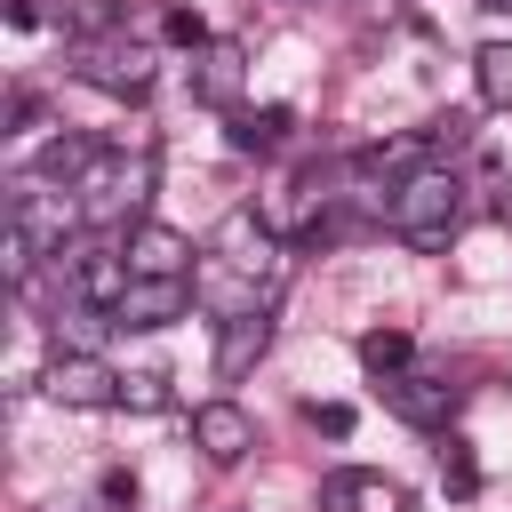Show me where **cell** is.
<instances>
[{
  "label": "cell",
  "instance_id": "9",
  "mask_svg": "<svg viewBox=\"0 0 512 512\" xmlns=\"http://www.w3.org/2000/svg\"><path fill=\"white\" fill-rule=\"evenodd\" d=\"M264 344H272V312H264V304L232 312V320H224V336H216V376H224V384H232V376H248V368L264 360Z\"/></svg>",
  "mask_w": 512,
  "mask_h": 512
},
{
  "label": "cell",
  "instance_id": "11",
  "mask_svg": "<svg viewBox=\"0 0 512 512\" xmlns=\"http://www.w3.org/2000/svg\"><path fill=\"white\" fill-rule=\"evenodd\" d=\"M192 96L216 112H240V40H208L192 56Z\"/></svg>",
  "mask_w": 512,
  "mask_h": 512
},
{
  "label": "cell",
  "instance_id": "12",
  "mask_svg": "<svg viewBox=\"0 0 512 512\" xmlns=\"http://www.w3.org/2000/svg\"><path fill=\"white\" fill-rule=\"evenodd\" d=\"M96 160H104V144H96V136H72V128H64V136H48V144H40V168H32V176H40V184H64V192H72V184H80V176H88Z\"/></svg>",
  "mask_w": 512,
  "mask_h": 512
},
{
  "label": "cell",
  "instance_id": "8",
  "mask_svg": "<svg viewBox=\"0 0 512 512\" xmlns=\"http://www.w3.org/2000/svg\"><path fill=\"white\" fill-rule=\"evenodd\" d=\"M184 264H192L184 232H168V224H136L128 232V272L136 280H184Z\"/></svg>",
  "mask_w": 512,
  "mask_h": 512
},
{
  "label": "cell",
  "instance_id": "4",
  "mask_svg": "<svg viewBox=\"0 0 512 512\" xmlns=\"http://www.w3.org/2000/svg\"><path fill=\"white\" fill-rule=\"evenodd\" d=\"M120 368L104 360V352H56L48 360V376H40V392L56 400V408H120Z\"/></svg>",
  "mask_w": 512,
  "mask_h": 512
},
{
  "label": "cell",
  "instance_id": "3",
  "mask_svg": "<svg viewBox=\"0 0 512 512\" xmlns=\"http://www.w3.org/2000/svg\"><path fill=\"white\" fill-rule=\"evenodd\" d=\"M72 72L104 96H152V48L128 40V32H104V40H72Z\"/></svg>",
  "mask_w": 512,
  "mask_h": 512
},
{
  "label": "cell",
  "instance_id": "10",
  "mask_svg": "<svg viewBox=\"0 0 512 512\" xmlns=\"http://www.w3.org/2000/svg\"><path fill=\"white\" fill-rule=\"evenodd\" d=\"M320 512H400V488H392L384 472L344 464V472H328V480H320Z\"/></svg>",
  "mask_w": 512,
  "mask_h": 512
},
{
  "label": "cell",
  "instance_id": "22",
  "mask_svg": "<svg viewBox=\"0 0 512 512\" xmlns=\"http://www.w3.org/2000/svg\"><path fill=\"white\" fill-rule=\"evenodd\" d=\"M496 208H504V224H512V192H504V200H496Z\"/></svg>",
  "mask_w": 512,
  "mask_h": 512
},
{
  "label": "cell",
  "instance_id": "15",
  "mask_svg": "<svg viewBox=\"0 0 512 512\" xmlns=\"http://www.w3.org/2000/svg\"><path fill=\"white\" fill-rule=\"evenodd\" d=\"M360 360H368L376 376H400V368L416 360V344H408V328H368V336H360Z\"/></svg>",
  "mask_w": 512,
  "mask_h": 512
},
{
  "label": "cell",
  "instance_id": "5",
  "mask_svg": "<svg viewBox=\"0 0 512 512\" xmlns=\"http://www.w3.org/2000/svg\"><path fill=\"white\" fill-rule=\"evenodd\" d=\"M456 400H464V392H456L448 376H432V368H400V376H384V408H392L400 424H424V432H432V424L456 416Z\"/></svg>",
  "mask_w": 512,
  "mask_h": 512
},
{
  "label": "cell",
  "instance_id": "7",
  "mask_svg": "<svg viewBox=\"0 0 512 512\" xmlns=\"http://www.w3.org/2000/svg\"><path fill=\"white\" fill-rule=\"evenodd\" d=\"M184 304H192V280H128L112 320L120 328H168V320H184Z\"/></svg>",
  "mask_w": 512,
  "mask_h": 512
},
{
  "label": "cell",
  "instance_id": "18",
  "mask_svg": "<svg viewBox=\"0 0 512 512\" xmlns=\"http://www.w3.org/2000/svg\"><path fill=\"white\" fill-rule=\"evenodd\" d=\"M120 408H144V416H152V408H168V376H160V368L128 376V384H120Z\"/></svg>",
  "mask_w": 512,
  "mask_h": 512
},
{
  "label": "cell",
  "instance_id": "1",
  "mask_svg": "<svg viewBox=\"0 0 512 512\" xmlns=\"http://www.w3.org/2000/svg\"><path fill=\"white\" fill-rule=\"evenodd\" d=\"M456 224H464V184L448 168H416V176L392 184V232L408 248H448Z\"/></svg>",
  "mask_w": 512,
  "mask_h": 512
},
{
  "label": "cell",
  "instance_id": "6",
  "mask_svg": "<svg viewBox=\"0 0 512 512\" xmlns=\"http://www.w3.org/2000/svg\"><path fill=\"white\" fill-rule=\"evenodd\" d=\"M192 448H200L208 464H240V456L256 448V416H248L240 400H208V408H192Z\"/></svg>",
  "mask_w": 512,
  "mask_h": 512
},
{
  "label": "cell",
  "instance_id": "16",
  "mask_svg": "<svg viewBox=\"0 0 512 512\" xmlns=\"http://www.w3.org/2000/svg\"><path fill=\"white\" fill-rule=\"evenodd\" d=\"M104 328H120V320H112V312H96V304H72V312L56 320V344H64V352H96V336H104Z\"/></svg>",
  "mask_w": 512,
  "mask_h": 512
},
{
  "label": "cell",
  "instance_id": "20",
  "mask_svg": "<svg viewBox=\"0 0 512 512\" xmlns=\"http://www.w3.org/2000/svg\"><path fill=\"white\" fill-rule=\"evenodd\" d=\"M304 416H312V424H320L328 440H344V432H352V408H344V400H312Z\"/></svg>",
  "mask_w": 512,
  "mask_h": 512
},
{
  "label": "cell",
  "instance_id": "13",
  "mask_svg": "<svg viewBox=\"0 0 512 512\" xmlns=\"http://www.w3.org/2000/svg\"><path fill=\"white\" fill-rule=\"evenodd\" d=\"M288 128H296V120H288V104H256V112L240 104V112H232V152H280V144H288Z\"/></svg>",
  "mask_w": 512,
  "mask_h": 512
},
{
  "label": "cell",
  "instance_id": "19",
  "mask_svg": "<svg viewBox=\"0 0 512 512\" xmlns=\"http://www.w3.org/2000/svg\"><path fill=\"white\" fill-rule=\"evenodd\" d=\"M160 32H168V40H176V48H192V56H200V48H208V24H200V16H192V8H168V16H160Z\"/></svg>",
  "mask_w": 512,
  "mask_h": 512
},
{
  "label": "cell",
  "instance_id": "17",
  "mask_svg": "<svg viewBox=\"0 0 512 512\" xmlns=\"http://www.w3.org/2000/svg\"><path fill=\"white\" fill-rule=\"evenodd\" d=\"M440 488H448V496H472V488H480V464H472V448H464V440H448V448H440Z\"/></svg>",
  "mask_w": 512,
  "mask_h": 512
},
{
  "label": "cell",
  "instance_id": "2",
  "mask_svg": "<svg viewBox=\"0 0 512 512\" xmlns=\"http://www.w3.org/2000/svg\"><path fill=\"white\" fill-rule=\"evenodd\" d=\"M72 192H80L88 224H136L152 200V152H104Z\"/></svg>",
  "mask_w": 512,
  "mask_h": 512
},
{
  "label": "cell",
  "instance_id": "21",
  "mask_svg": "<svg viewBox=\"0 0 512 512\" xmlns=\"http://www.w3.org/2000/svg\"><path fill=\"white\" fill-rule=\"evenodd\" d=\"M96 496H104L112 512H120V504H136V472H128V464H112V472L96 480Z\"/></svg>",
  "mask_w": 512,
  "mask_h": 512
},
{
  "label": "cell",
  "instance_id": "23",
  "mask_svg": "<svg viewBox=\"0 0 512 512\" xmlns=\"http://www.w3.org/2000/svg\"><path fill=\"white\" fill-rule=\"evenodd\" d=\"M480 8H512V0H480Z\"/></svg>",
  "mask_w": 512,
  "mask_h": 512
},
{
  "label": "cell",
  "instance_id": "14",
  "mask_svg": "<svg viewBox=\"0 0 512 512\" xmlns=\"http://www.w3.org/2000/svg\"><path fill=\"white\" fill-rule=\"evenodd\" d=\"M472 88H480V104L512 112V40H488V48H472Z\"/></svg>",
  "mask_w": 512,
  "mask_h": 512
}]
</instances>
